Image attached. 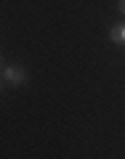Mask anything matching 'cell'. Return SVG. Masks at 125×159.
Masks as SVG:
<instances>
[{
	"label": "cell",
	"mask_w": 125,
	"mask_h": 159,
	"mask_svg": "<svg viewBox=\"0 0 125 159\" xmlns=\"http://www.w3.org/2000/svg\"><path fill=\"white\" fill-rule=\"evenodd\" d=\"M3 80H6L8 85L22 88L24 82H27V72H24V69H19V66H6V69H3Z\"/></svg>",
	"instance_id": "6da1fadb"
},
{
	"label": "cell",
	"mask_w": 125,
	"mask_h": 159,
	"mask_svg": "<svg viewBox=\"0 0 125 159\" xmlns=\"http://www.w3.org/2000/svg\"><path fill=\"white\" fill-rule=\"evenodd\" d=\"M109 40H112L114 45H125V24H114L109 29Z\"/></svg>",
	"instance_id": "7a4b0ae2"
},
{
	"label": "cell",
	"mask_w": 125,
	"mask_h": 159,
	"mask_svg": "<svg viewBox=\"0 0 125 159\" xmlns=\"http://www.w3.org/2000/svg\"><path fill=\"white\" fill-rule=\"evenodd\" d=\"M117 8H120L123 13H125V0H117Z\"/></svg>",
	"instance_id": "3957f363"
},
{
	"label": "cell",
	"mask_w": 125,
	"mask_h": 159,
	"mask_svg": "<svg viewBox=\"0 0 125 159\" xmlns=\"http://www.w3.org/2000/svg\"><path fill=\"white\" fill-rule=\"evenodd\" d=\"M0 93H3V80H0Z\"/></svg>",
	"instance_id": "277c9868"
},
{
	"label": "cell",
	"mask_w": 125,
	"mask_h": 159,
	"mask_svg": "<svg viewBox=\"0 0 125 159\" xmlns=\"http://www.w3.org/2000/svg\"><path fill=\"white\" fill-rule=\"evenodd\" d=\"M0 64H3V56H0Z\"/></svg>",
	"instance_id": "5b68a950"
}]
</instances>
